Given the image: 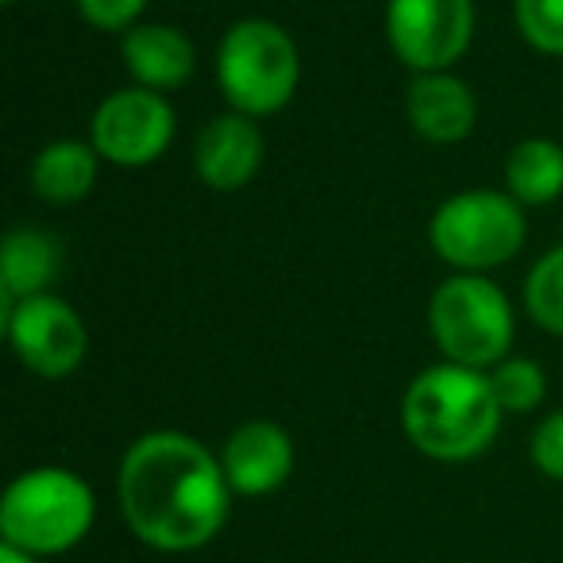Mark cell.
Segmentation results:
<instances>
[{"label": "cell", "mask_w": 563, "mask_h": 563, "mask_svg": "<svg viewBox=\"0 0 563 563\" xmlns=\"http://www.w3.org/2000/svg\"><path fill=\"white\" fill-rule=\"evenodd\" d=\"M120 509L132 532L163 552L209 544L228 517L224 467L181 432H147L128 448L117 478Z\"/></svg>", "instance_id": "1"}, {"label": "cell", "mask_w": 563, "mask_h": 563, "mask_svg": "<svg viewBox=\"0 0 563 563\" xmlns=\"http://www.w3.org/2000/svg\"><path fill=\"white\" fill-rule=\"evenodd\" d=\"M401 424L417 452L444 463L471 460L498 437L501 424L490 375L455 367V363L429 367L409 383L401 401Z\"/></svg>", "instance_id": "2"}, {"label": "cell", "mask_w": 563, "mask_h": 563, "mask_svg": "<svg viewBox=\"0 0 563 563\" xmlns=\"http://www.w3.org/2000/svg\"><path fill=\"white\" fill-rule=\"evenodd\" d=\"M93 525V490L74 471L35 467L20 475L0 501L4 544L27 555H55L74 548Z\"/></svg>", "instance_id": "3"}, {"label": "cell", "mask_w": 563, "mask_h": 563, "mask_svg": "<svg viewBox=\"0 0 563 563\" xmlns=\"http://www.w3.org/2000/svg\"><path fill=\"white\" fill-rule=\"evenodd\" d=\"M298 47L274 20H240L224 32L217 51V81L232 112L271 117L286 109L298 89Z\"/></svg>", "instance_id": "4"}, {"label": "cell", "mask_w": 563, "mask_h": 563, "mask_svg": "<svg viewBox=\"0 0 563 563\" xmlns=\"http://www.w3.org/2000/svg\"><path fill=\"white\" fill-rule=\"evenodd\" d=\"M429 329L448 363L471 371L498 367L514 344V309L483 274L440 282L429 301Z\"/></svg>", "instance_id": "5"}, {"label": "cell", "mask_w": 563, "mask_h": 563, "mask_svg": "<svg viewBox=\"0 0 563 563\" xmlns=\"http://www.w3.org/2000/svg\"><path fill=\"white\" fill-rule=\"evenodd\" d=\"M432 251L455 271H494L509 263L525 243V212L509 194L467 189L432 212Z\"/></svg>", "instance_id": "6"}, {"label": "cell", "mask_w": 563, "mask_h": 563, "mask_svg": "<svg viewBox=\"0 0 563 563\" xmlns=\"http://www.w3.org/2000/svg\"><path fill=\"white\" fill-rule=\"evenodd\" d=\"M475 35L471 0H390L386 40L394 55L417 74H440L455 66Z\"/></svg>", "instance_id": "7"}, {"label": "cell", "mask_w": 563, "mask_h": 563, "mask_svg": "<svg viewBox=\"0 0 563 563\" xmlns=\"http://www.w3.org/2000/svg\"><path fill=\"white\" fill-rule=\"evenodd\" d=\"M89 135L104 163L147 166L166 155L174 140V109L155 89H117L97 104Z\"/></svg>", "instance_id": "8"}, {"label": "cell", "mask_w": 563, "mask_h": 563, "mask_svg": "<svg viewBox=\"0 0 563 563\" xmlns=\"http://www.w3.org/2000/svg\"><path fill=\"white\" fill-rule=\"evenodd\" d=\"M9 306V344L27 371L43 378H66L86 360V324L81 317L55 294H35Z\"/></svg>", "instance_id": "9"}, {"label": "cell", "mask_w": 563, "mask_h": 563, "mask_svg": "<svg viewBox=\"0 0 563 563\" xmlns=\"http://www.w3.org/2000/svg\"><path fill=\"white\" fill-rule=\"evenodd\" d=\"M258 163H263V132L243 112L212 117L194 143L197 178L217 194L243 189L258 174Z\"/></svg>", "instance_id": "10"}, {"label": "cell", "mask_w": 563, "mask_h": 563, "mask_svg": "<svg viewBox=\"0 0 563 563\" xmlns=\"http://www.w3.org/2000/svg\"><path fill=\"white\" fill-rule=\"evenodd\" d=\"M220 467L235 494H258L278 490L294 471V444L286 429L274 421H247L228 437L220 452Z\"/></svg>", "instance_id": "11"}, {"label": "cell", "mask_w": 563, "mask_h": 563, "mask_svg": "<svg viewBox=\"0 0 563 563\" xmlns=\"http://www.w3.org/2000/svg\"><path fill=\"white\" fill-rule=\"evenodd\" d=\"M406 112H409V124L417 128V135H424L429 143H460L475 128L478 104L467 81L440 70V74H417L409 81Z\"/></svg>", "instance_id": "12"}, {"label": "cell", "mask_w": 563, "mask_h": 563, "mask_svg": "<svg viewBox=\"0 0 563 563\" xmlns=\"http://www.w3.org/2000/svg\"><path fill=\"white\" fill-rule=\"evenodd\" d=\"M120 55H124L128 74L135 78V86L155 89H178L194 74V43L170 24H135L124 32L120 43Z\"/></svg>", "instance_id": "13"}, {"label": "cell", "mask_w": 563, "mask_h": 563, "mask_svg": "<svg viewBox=\"0 0 563 563\" xmlns=\"http://www.w3.org/2000/svg\"><path fill=\"white\" fill-rule=\"evenodd\" d=\"M63 251L58 240L43 228H16L4 240V255H0V290L4 301H24L35 294H47L55 282Z\"/></svg>", "instance_id": "14"}, {"label": "cell", "mask_w": 563, "mask_h": 563, "mask_svg": "<svg viewBox=\"0 0 563 563\" xmlns=\"http://www.w3.org/2000/svg\"><path fill=\"white\" fill-rule=\"evenodd\" d=\"M97 147L81 140H55L35 155L32 189L51 205H74L97 181Z\"/></svg>", "instance_id": "15"}, {"label": "cell", "mask_w": 563, "mask_h": 563, "mask_svg": "<svg viewBox=\"0 0 563 563\" xmlns=\"http://www.w3.org/2000/svg\"><path fill=\"white\" fill-rule=\"evenodd\" d=\"M506 186L517 205H548L563 194V147L555 140H521L506 158Z\"/></svg>", "instance_id": "16"}, {"label": "cell", "mask_w": 563, "mask_h": 563, "mask_svg": "<svg viewBox=\"0 0 563 563\" xmlns=\"http://www.w3.org/2000/svg\"><path fill=\"white\" fill-rule=\"evenodd\" d=\"M525 309L552 336H563V247L548 251L525 278Z\"/></svg>", "instance_id": "17"}, {"label": "cell", "mask_w": 563, "mask_h": 563, "mask_svg": "<svg viewBox=\"0 0 563 563\" xmlns=\"http://www.w3.org/2000/svg\"><path fill=\"white\" fill-rule=\"evenodd\" d=\"M490 386L501 413H529L548 394V378L537 360H501L490 371Z\"/></svg>", "instance_id": "18"}, {"label": "cell", "mask_w": 563, "mask_h": 563, "mask_svg": "<svg viewBox=\"0 0 563 563\" xmlns=\"http://www.w3.org/2000/svg\"><path fill=\"white\" fill-rule=\"evenodd\" d=\"M514 20L529 47L563 55V0H514Z\"/></svg>", "instance_id": "19"}, {"label": "cell", "mask_w": 563, "mask_h": 563, "mask_svg": "<svg viewBox=\"0 0 563 563\" xmlns=\"http://www.w3.org/2000/svg\"><path fill=\"white\" fill-rule=\"evenodd\" d=\"M78 9L86 24L101 27V32H124V27H135L147 0H78Z\"/></svg>", "instance_id": "20"}, {"label": "cell", "mask_w": 563, "mask_h": 563, "mask_svg": "<svg viewBox=\"0 0 563 563\" xmlns=\"http://www.w3.org/2000/svg\"><path fill=\"white\" fill-rule=\"evenodd\" d=\"M532 463L548 478L563 483V409L537 424V432H532Z\"/></svg>", "instance_id": "21"}, {"label": "cell", "mask_w": 563, "mask_h": 563, "mask_svg": "<svg viewBox=\"0 0 563 563\" xmlns=\"http://www.w3.org/2000/svg\"><path fill=\"white\" fill-rule=\"evenodd\" d=\"M0 563H32V555L20 552V548H12V544H4L0 548Z\"/></svg>", "instance_id": "22"}, {"label": "cell", "mask_w": 563, "mask_h": 563, "mask_svg": "<svg viewBox=\"0 0 563 563\" xmlns=\"http://www.w3.org/2000/svg\"><path fill=\"white\" fill-rule=\"evenodd\" d=\"M9 4H16V0H9Z\"/></svg>", "instance_id": "23"}]
</instances>
